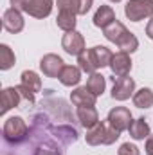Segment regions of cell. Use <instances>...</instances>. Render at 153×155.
<instances>
[{
	"instance_id": "11",
	"label": "cell",
	"mask_w": 153,
	"mask_h": 155,
	"mask_svg": "<svg viewBox=\"0 0 153 155\" xmlns=\"http://www.w3.org/2000/svg\"><path fill=\"white\" fill-rule=\"evenodd\" d=\"M52 5H54L52 0H27L24 13L34 18H47L52 11Z\"/></svg>"
},
{
	"instance_id": "31",
	"label": "cell",
	"mask_w": 153,
	"mask_h": 155,
	"mask_svg": "<svg viewBox=\"0 0 153 155\" xmlns=\"http://www.w3.org/2000/svg\"><path fill=\"white\" fill-rule=\"evenodd\" d=\"M146 35H148V36L153 40V18L148 22V25H146Z\"/></svg>"
},
{
	"instance_id": "9",
	"label": "cell",
	"mask_w": 153,
	"mask_h": 155,
	"mask_svg": "<svg viewBox=\"0 0 153 155\" xmlns=\"http://www.w3.org/2000/svg\"><path fill=\"white\" fill-rule=\"evenodd\" d=\"M2 25H4V29L7 33H13V35L20 33L24 29V16H22V13L16 7H9L4 13V16H2Z\"/></svg>"
},
{
	"instance_id": "8",
	"label": "cell",
	"mask_w": 153,
	"mask_h": 155,
	"mask_svg": "<svg viewBox=\"0 0 153 155\" xmlns=\"http://www.w3.org/2000/svg\"><path fill=\"white\" fill-rule=\"evenodd\" d=\"M135 90V81L128 76L114 78V87H112V97L117 101H126Z\"/></svg>"
},
{
	"instance_id": "3",
	"label": "cell",
	"mask_w": 153,
	"mask_h": 155,
	"mask_svg": "<svg viewBox=\"0 0 153 155\" xmlns=\"http://www.w3.org/2000/svg\"><path fill=\"white\" fill-rule=\"evenodd\" d=\"M4 141L9 143V144H20L22 141L27 139V134H29V128L25 124V121L22 117H9L5 123H4Z\"/></svg>"
},
{
	"instance_id": "14",
	"label": "cell",
	"mask_w": 153,
	"mask_h": 155,
	"mask_svg": "<svg viewBox=\"0 0 153 155\" xmlns=\"http://www.w3.org/2000/svg\"><path fill=\"white\" fill-rule=\"evenodd\" d=\"M70 101H72L76 107H96L97 96H94L86 87H79L76 90H72Z\"/></svg>"
},
{
	"instance_id": "29",
	"label": "cell",
	"mask_w": 153,
	"mask_h": 155,
	"mask_svg": "<svg viewBox=\"0 0 153 155\" xmlns=\"http://www.w3.org/2000/svg\"><path fill=\"white\" fill-rule=\"evenodd\" d=\"M25 4H27V0H11V5H13V7H16L18 11H24Z\"/></svg>"
},
{
	"instance_id": "2",
	"label": "cell",
	"mask_w": 153,
	"mask_h": 155,
	"mask_svg": "<svg viewBox=\"0 0 153 155\" xmlns=\"http://www.w3.org/2000/svg\"><path fill=\"white\" fill-rule=\"evenodd\" d=\"M121 132H117L115 128L110 126L108 121H99L94 128H90L86 132V143L90 146H108V144H114L115 141L119 139Z\"/></svg>"
},
{
	"instance_id": "17",
	"label": "cell",
	"mask_w": 153,
	"mask_h": 155,
	"mask_svg": "<svg viewBox=\"0 0 153 155\" xmlns=\"http://www.w3.org/2000/svg\"><path fill=\"white\" fill-rule=\"evenodd\" d=\"M77 119H79L81 126L90 130L99 123V114L94 107H77Z\"/></svg>"
},
{
	"instance_id": "32",
	"label": "cell",
	"mask_w": 153,
	"mask_h": 155,
	"mask_svg": "<svg viewBox=\"0 0 153 155\" xmlns=\"http://www.w3.org/2000/svg\"><path fill=\"white\" fill-rule=\"evenodd\" d=\"M110 2H121V0H110Z\"/></svg>"
},
{
	"instance_id": "15",
	"label": "cell",
	"mask_w": 153,
	"mask_h": 155,
	"mask_svg": "<svg viewBox=\"0 0 153 155\" xmlns=\"http://www.w3.org/2000/svg\"><path fill=\"white\" fill-rule=\"evenodd\" d=\"M20 92H18V88L16 87H7V88H4L2 90V114H5V112H9L11 108H16L18 105H20Z\"/></svg>"
},
{
	"instance_id": "27",
	"label": "cell",
	"mask_w": 153,
	"mask_h": 155,
	"mask_svg": "<svg viewBox=\"0 0 153 155\" xmlns=\"http://www.w3.org/2000/svg\"><path fill=\"white\" fill-rule=\"evenodd\" d=\"M117 153L119 155H139V148L135 144H132V143H124V144H121Z\"/></svg>"
},
{
	"instance_id": "30",
	"label": "cell",
	"mask_w": 153,
	"mask_h": 155,
	"mask_svg": "<svg viewBox=\"0 0 153 155\" xmlns=\"http://www.w3.org/2000/svg\"><path fill=\"white\" fill-rule=\"evenodd\" d=\"M146 153L153 155V137H148V141H146Z\"/></svg>"
},
{
	"instance_id": "19",
	"label": "cell",
	"mask_w": 153,
	"mask_h": 155,
	"mask_svg": "<svg viewBox=\"0 0 153 155\" xmlns=\"http://www.w3.org/2000/svg\"><path fill=\"white\" fill-rule=\"evenodd\" d=\"M128 132H130V137H133L135 141H142V139H146L150 135L151 130H150V124L146 123V119L144 117H139V119L132 121Z\"/></svg>"
},
{
	"instance_id": "18",
	"label": "cell",
	"mask_w": 153,
	"mask_h": 155,
	"mask_svg": "<svg viewBox=\"0 0 153 155\" xmlns=\"http://www.w3.org/2000/svg\"><path fill=\"white\" fill-rule=\"evenodd\" d=\"M58 79L65 87H76L77 83L81 81V69L79 67H74V65H65Z\"/></svg>"
},
{
	"instance_id": "22",
	"label": "cell",
	"mask_w": 153,
	"mask_h": 155,
	"mask_svg": "<svg viewBox=\"0 0 153 155\" xmlns=\"http://www.w3.org/2000/svg\"><path fill=\"white\" fill-rule=\"evenodd\" d=\"M76 16L74 13H70V11H60V15H58V18H56V24H58V27L60 29H63L65 33H69V31H76Z\"/></svg>"
},
{
	"instance_id": "7",
	"label": "cell",
	"mask_w": 153,
	"mask_h": 155,
	"mask_svg": "<svg viewBox=\"0 0 153 155\" xmlns=\"http://www.w3.org/2000/svg\"><path fill=\"white\" fill-rule=\"evenodd\" d=\"M63 67H65L63 60L58 54H52V52L50 54H45L40 60V69H41V72L47 78H60Z\"/></svg>"
},
{
	"instance_id": "21",
	"label": "cell",
	"mask_w": 153,
	"mask_h": 155,
	"mask_svg": "<svg viewBox=\"0 0 153 155\" xmlns=\"http://www.w3.org/2000/svg\"><path fill=\"white\" fill-rule=\"evenodd\" d=\"M133 105L137 108H150L153 107V90L151 88H141L133 94Z\"/></svg>"
},
{
	"instance_id": "20",
	"label": "cell",
	"mask_w": 153,
	"mask_h": 155,
	"mask_svg": "<svg viewBox=\"0 0 153 155\" xmlns=\"http://www.w3.org/2000/svg\"><path fill=\"white\" fill-rule=\"evenodd\" d=\"M20 85H24L27 90H31L33 94H36L41 90V79L40 76L34 72V71H24L22 72V78H20Z\"/></svg>"
},
{
	"instance_id": "23",
	"label": "cell",
	"mask_w": 153,
	"mask_h": 155,
	"mask_svg": "<svg viewBox=\"0 0 153 155\" xmlns=\"http://www.w3.org/2000/svg\"><path fill=\"white\" fill-rule=\"evenodd\" d=\"M86 88L94 94V96H101L103 92H105V88H106V79L103 74H97V72H94V74H90L88 78V81H86Z\"/></svg>"
},
{
	"instance_id": "10",
	"label": "cell",
	"mask_w": 153,
	"mask_h": 155,
	"mask_svg": "<svg viewBox=\"0 0 153 155\" xmlns=\"http://www.w3.org/2000/svg\"><path fill=\"white\" fill-rule=\"evenodd\" d=\"M110 69H112L114 76H117V78L128 76L130 71H132V60H130L128 52H124V51L115 52L112 56V60H110Z\"/></svg>"
},
{
	"instance_id": "24",
	"label": "cell",
	"mask_w": 153,
	"mask_h": 155,
	"mask_svg": "<svg viewBox=\"0 0 153 155\" xmlns=\"http://www.w3.org/2000/svg\"><path fill=\"white\" fill-rule=\"evenodd\" d=\"M16 58H15V52L9 49V45L2 43L0 45V69L2 71H9L13 65H15Z\"/></svg>"
},
{
	"instance_id": "16",
	"label": "cell",
	"mask_w": 153,
	"mask_h": 155,
	"mask_svg": "<svg viewBox=\"0 0 153 155\" xmlns=\"http://www.w3.org/2000/svg\"><path fill=\"white\" fill-rule=\"evenodd\" d=\"M115 13L110 5H99L96 15H94V25L96 27H101V29H106L112 22H115Z\"/></svg>"
},
{
	"instance_id": "4",
	"label": "cell",
	"mask_w": 153,
	"mask_h": 155,
	"mask_svg": "<svg viewBox=\"0 0 153 155\" xmlns=\"http://www.w3.org/2000/svg\"><path fill=\"white\" fill-rule=\"evenodd\" d=\"M124 15L132 22H141L153 16V0H128L124 5Z\"/></svg>"
},
{
	"instance_id": "25",
	"label": "cell",
	"mask_w": 153,
	"mask_h": 155,
	"mask_svg": "<svg viewBox=\"0 0 153 155\" xmlns=\"http://www.w3.org/2000/svg\"><path fill=\"white\" fill-rule=\"evenodd\" d=\"M77 63H79V69L86 74H94L96 72V67L94 63L90 61V56H88V49H85L79 56H77Z\"/></svg>"
},
{
	"instance_id": "26",
	"label": "cell",
	"mask_w": 153,
	"mask_h": 155,
	"mask_svg": "<svg viewBox=\"0 0 153 155\" xmlns=\"http://www.w3.org/2000/svg\"><path fill=\"white\" fill-rule=\"evenodd\" d=\"M34 155H61L60 148L54 146V144H40L38 148L34 150Z\"/></svg>"
},
{
	"instance_id": "28",
	"label": "cell",
	"mask_w": 153,
	"mask_h": 155,
	"mask_svg": "<svg viewBox=\"0 0 153 155\" xmlns=\"http://www.w3.org/2000/svg\"><path fill=\"white\" fill-rule=\"evenodd\" d=\"M16 88H18V92H20V96H22L24 99H27L29 103H34V94H33L31 90H27V88H25L24 85H18Z\"/></svg>"
},
{
	"instance_id": "12",
	"label": "cell",
	"mask_w": 153,
	"mask_h": 155,
	"mask_svg": "<svg viewBox=\"0 0 153 155\" xmlns=\"http://www.w3.org/2000/svg\"><path fill=\"white\" fill-rule=\"evenodd\" d=\"M88 56H90V61L94 63L96 71L97 69H103V67H110V60H112V51L105 45H96L92 49H88Z\"/></svg>"
},
{
	"instance_id": "13",
	"label": "cell",
	"mask_w": 153,
	"mask_h": 155,
	"mask_svg": "<svg viewBox=\"0 0 153 155\" xmlns=\"http://www.w3.org/2000/svg\"><path fill=\"white\" fill-rule=\"evenodd\" d=\"M94 0H58L60 11H70L74 15H86L92 7Z\"/></svg>"
},
{
	"instance_id": "5",
	"label": "cell",
	"mask_w": 153,
	"mask_h": 155,
	"mask_svg": "<svg viewBox=\"0 0 153 155\" xmlns=\"http://www.w3.org/2000/svg\"><path fill=\"white\" fill-rule=\"evenodd\" d=\"M106 121L110 123V126L115 128L117 132H124L132 124V112L126 107H115V108H112L108 112Z\"/></svg>"
},
{
	"instance_id": "6",
	"label": "cell",
	"mask_w": 153,
	"mask_h": 155,
	"mask_svg": "<svg viewBox=\"0 0 153 155\" xmlns=\"http://www.w3.org/2000/svg\"><path fill=\"white\" fill-rule=\"evenodd\" d=\"M61 47H63V51H65L67 54H70V56H79V54L85 51V38H83V35L77 33V31H69V33H65L63 38H61Z\"/></svg>"
},
{
	"instance_id": "1",
	"label": "cell",
	"mask_w": 153,
	"mask_h": 155,
	"mask_svg": "<svg viewBox=\"0 0 153 155\" xmlns=\"http://www.w3.org/2000/svg\"><path fill=\"white\" fill-rule=\"evenodd\" d=\"M103 33H105V38L108 40V41L115 43L124 52H133V51L139 49V40H137V36L133 33H130L124 27V24H121L119 20L112 22L106 29H103Z\"/></svg>"
}]
</instances>
